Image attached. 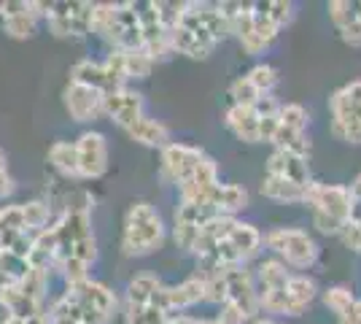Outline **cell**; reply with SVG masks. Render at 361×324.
I'll use <instances>...</instances> for the list:
<instances>
[{
    "mask_svg": "<svg viewBox=\"0 0 361 324\" xmlns=\"http://www.w3.org/2000/svg\"><path fill=\"white\" fill-rule=\"evenodd\" d=\"M167 227L159 211L146 200H137L127 208L124 232H121V251L127 257H149L165 244Z\"/></svg>",
    "mask_w": 361,
    "mask_h": 324,
    "instance_id": "cell-1",
    "label": "cell"
},
{
    "mask_svg": "<svg viewBox=\"0 0 361 324\" xmlns=\"http://www.w3.org/2000/svg\"><path fill=\"white\" fill-rule=\"evenodd\" d=\"M302 205L310 208L313 227L321 235H340L350 216V192L345 184H324V181H310Z\"/></svg>",
    "mask_w": 361,
    "mask_h": 324,
    "instance_id": "cell-2",
    "label": "cell"
},
{
    "mask_svg": "<svg viewBox=\"0 0 361 324\" xmlns=\"http://www.w3.org/2000/svg\"><path fill=\"white\" fill-rule=\"evenodd\" d=\"M262 244H264V235L256 230L251 222H240V219H235V222H232V227H229V232H226L224 241L213 248L205 260H200V265H202V270H200V273L245 265L248 260H254L256 254L262 251Z\"/></svg>",
    "mask_w": 361,
    "mask_h": 324,
    "instance_id": "cell-3",
    "label": "cell"
},
{
    "mask_svg": "<svg viewBox=\"0 0 361 324\" xmlns=\"http://www.w3.org/2000/svg\"><path fill=\"white\" fill-rule=\"evenodd\" d=\"M57 232V265L68 257L92 265L97 260V241L92 232V219L87 208H71L54 227Z\"/></svg>",
    "mask_w": 361,
    "mask_h": 324,
    "instance_id": "cell-4",
    "label": "cell"
},
{
    "mask_svg": "<svg viewBox=\"0 0 361 324\" xmlns=\"http://www.w3.org/2000/svg\"><path fill=\"white\" fill-rule=\"evenodd\" d=\"M264 246L275 254V260H281L286 268H294V270L313 268L321 254L316 238L302 227H275L264 235Z\"/></svg>",
    "mask_w": 361,
    "mask_h": 324,
    "instance_id": "cell-5",
    "label": "cell"
},
{
    "mask_svg": "<svg viewBox=\"0 0 361 324\" xmlns=\"http://www.w3.org/2000/svg\"><path fill=\"white\" fill-rule=\"evenodd\" d=\"M331 136L350 146H361V78L348 81L329 97Z\"/></svg>",
    "mask_w": 361,
    "mask_h": 324,
    "instance_id": "cell-6",
    "label": "cell"
},
{
    "mask_svg": "<svg viewBox=\"0 0 361 324\" xmlns=\"http://www.w3.org/2000/svg\"><path fill=\"white\" fill-rule=\"evenodd\" d=\"M310 114L300 103H281L278 108V127L272 133V146L281 152H291L310 160V138H307Z\"/></svg>",
    "mask_w": 361,
    "mask_h": 324,
    "instance_id": "cell-7",
    "label": "cell"
},
{
    "mask_svg": "<svg viewBox=\"0 0 361 324\" xmlns=\"http://www.w3.org/2000/svg\"><path fill=\"white\" fill-rule=\"evenodd\" d=\"M49 30L60 38H81L92 32V3H44Z\"/></svg>",
    "mask_w": 361,
    "mask_h": 324,
    "instance_id": "cell-8",
    "label": "cell"
},
{
    "mask_svg": "<svg viewBox=\"0 0 361 324\" xmlns=\"http://www.w3.org/2000/svg\"><path fill=\"white\" fill-rule=\"evenodd\" d=\"M224 287H226V297H224L226 306H232V308L238 311L243 316V322H254L256 313H259L254 270H248L245 265L224 268Z\"/></svg>",
    "mask_w": 361,
    "mask_h": 324,
    "instance_id": "cell-9",
    "label": "cell"
},
{
    "mask_svg": "<svg viewBox=\"0 0 361 324\" xmlns=\"http://www.w3.org/2000/svg\"><path fill=\"white\" fill-rule=\"evenodd\" d=\"M137 16H140V32H143V49L154 62L165 60L167 54H173L170 47V28L162 19L157 3H146V6H135Z\"/></svg>",
    "mask_w": 361,
    "mask_h": 324,
    "instance_id": "cell-10",
    "label": "cell"
},
{
    "mask_svg": "<svg viewBox=\"0 0 361 324\" xmlns=\"http://www.w3.org/2000/svg\"><path fill=\"white\" fill-rule=\"evenodd\" d=\"M202 157H205L202 149L170 140L165 149H162V176H165L170 184H176L180 189V186L195 176V170L202 162Z\"/></svg>",
    "mask_w": 361,
    "mask_h": 324,
    "instance_id": "cell-11",
    "label": "cell"
},
{
    "mask_svg": "<svg viewBox=\"0 0 361 324\" xmlns=\"http://www.w3.org/2000/svg\"><path fill=\"white\" fill-rule=\"evenodd\" d=\"M78 160V179H100L108 170V140L103 133H81L73 143Z\"/></svg>",
    "mask_w": 361,
    "mask_h": 324,
    "instance_id": "cell-12",
    "label": "cell"
},
{
    "mask_svg": "<svg viewBox=\"0 0 361 324\" xmlns=\"http://www.w3.org/2000/svg\"><path fill=\"white\" fill-rule=\"evenodd\" d=\"M68 292L73 294L75 300L90 311L92 316H94L100 324L111 322V319H114V313H116V306H119V300H116L114 289L106 287V284H100V281H92V278H87V281H81V284L71 287Z\"/></svg>",
    "mask_w": 361,
    "mask_h": 324,
    "instance_id": "cell-13",
    "label": "cell"
},
{
    "mask_svg": "<svg viewBox=\"0 0 361 324\" xmlns=\"http://www.w3.org/2000/svg\"><path fill=\"white\" fill-rule=\"evenodd\" d=\"M103 97H106V92L75 84V81H71L62 92L65 108H68L73 122H94L97 116H103Z\"/></svg>",
    "mask_w": 361,
    "mask_h": 324,
    "instance_id": "cell-14",
    "label": "cell"
},
{
    "mask_svg": "<svg viewBox=\"0 0 361 324\" xmlns=\"http://www.w3.org/2000/svg\"><path fill=\"white\" fill-rule=\"evenodd\" d=\"M103 114H108L114 122L119 124L121 130H127L130 124H135L143 114H146V103H143V95L133 92V90H114L106 92L103 97Z\"/></svg>",
    "mask_w": 361,
    "mask_h": 324,
    "instance_id": "cell-15",
    "label": "cell"
},
{
    "mask_svg": "<svg viewBox=\"0 0 361 324\" xmlns=\"http://www.w3.org/2000/svg\"><path fill=\"white\" fill-rule=\"evenodd\" d=\"M267 176H278V179H286L297 186H310L313 176H310V160L300 155H291V152H281L275 149L270 157H267V168H264Z\"/></svg>",
    "mask_w": 361,
    "mask_h": 324,
    "instance_id": "cell-16",
    "label": "cell"
},
{
    "mask_svg": "<svg viewBox=\"0 0 361 324\" xmlns=\"http://www.w3.org/2000/svg\"><path fill=\"white\" fill-rule=\"evenodd\" d=\"M200 303H205V276L202 273L189 276L176 287H165V311L170 316L195 308Z\"/></svg>",
    "mask_w": 361,
    "mask_h": 324,
    "instance_id": "cell-17",
    "label": "cell"
},
{
    "mask_svg": "<svg viewBox=\"0 0 361 324\" xmlns=\"http://www.w3.org/2000/svg\"><path fill=\"white\" fill-rule=\"evenodd\" d=\"M331 25L337 28L340 38L348 47H361V3L350 0H331L326 6Z\"/></svg>",
    "mask_w": 361,
    "mask_h": 324,
    "instance_id": "cell-18",
    "label": "cell"
},
{
    "mask_svg": "<svg viewBox=\"0 0 361 324\" xmlns=\"http://www.w3.org/2000/svg\"><path fill=\"white\" fill-rule=\"evenodd\" d=\"M213 219V214L208 208H202V205H189V203H178V208H176V227H173V238H176V244L180 248H186V251H192L197 241V232L200 227Z\"/></svg>",
    "mask_w": 361,
    "mask_h": 324,
    "instance_id": "cell-19",
    "label": "cell"
},
{
    "mask_svg": "<svg viewBox=\"0 0 361 324\" xmlns=\"http://www.w3.org/2000/svg\"><path fill=\"white\" fill-rule=\"evenodd\" d=\"M248 203H251V198H248V189L245 186L221 184L219 181V186L213 189L208 203H205V208L213 216H232V219H238V214L248 208Z\"/></svg>",
    "mask_w": 361,
    "mask_h": 324,
    "instance_id": "cell-20",
    "label": "cell"
},
{
    "mask_svg": "<svg viewBox=\"0 0 361 324\" xmlns=\"http://www.w3.org/2000/svg\"><path fill=\"white\" fill-rule=\"evenodd\" d=\"M224 124L243 143H262V119L256 116L254 108L229 106L224 114Z\"/></svg>",
    "mask_w": 361,
    "mask_h": 324,
    "instance_id": "cell-21",
    "label": "cell"
},
{
    "mask_svg": "<svg viewBox=\"0 0 361 324\" xmlns=\"http://www.w3.org/2000/svg\"><path fill=\"white\" fill-rule=\"evenodd\" d=\"M318 284L307 273H291L286 284V297H288V316H302L305 311L313 306L318 297Z\"/></svg>",
    "mask_w": 361,
    "mask_h": 324,
    "instance_id": "cell-22",
    "label": "cell"
},
{
    "mask_svg": "<svg viewBox=\"0 0 361 324\" xmlns=\"http://www.w3.org/2000/svg\"><path fill=\"white\" fill-rule=\"evenodd\" d=\"M133 140H137L140 146H149V149H165L170 143V130L167 124H162L159 119H151V116H140L135 124H130L124 130Z\"/></svg>",
    "mask_w": 361,
    "mask_h": 324,
    "instance_id": "cell-23",
    "label": "cell"
},
{
    "mask_svg": "<svg viewBox=\"0 0 361 324\" xmlns=\"http://www.w3.org/2000/svg\"><path fill=\"white\" fill-rule=\"evenodd\" d=\"M38 16H44V3H27L22 11H16L11 16H3V32L8 38L25 41V38H30L32 32H35Z\"/></svg>",
    "mask_w": 361,
    "mask_h": 324,
    "instance_id": "cell-24",
    "label": "cell"
},
{
    "mask_svg": "<svg viewBox=\"0 0 361 324\" xmlns=\"http://www.w3.org/2000/svg\"><path fill=\"white\" fill-rule=\"evenodd\" d=\"M288 276H291V270H288L281 260H275V257L262 260L254 270L256 294L259 292H281V289H286Z\"/></svg>",
    "mask_w": 361,
    "mask_h": 324,
    "instance_id": "cell-25",
    "label": "cell"
},
{
    "mask_svg": "<svg viewBox=\"0 0 361 324\" xmlns=\"http://www.w3.org/2000/svg\"><path fill=\"white\" fill-rule=\"evenodd\" d=\"M0 306L8 316H16V319H30L35 313H44V306L30 300L16 284H0Z\"/></svg>",
    "mask_w": 361,
    "mask_h": 324,
    "instance_id": "cell-26",
    "label": "cell"
},
{
    "mask_svg": "<svg viewBox=\"0 0 361 324\" xmlns=\"http://www.w3.org/2000/svg\"><path fill=\"white\" fill-rule=\"evenodd\" d=\"M305 192L307 186H297L286 181V179H278V176H267L262 179V198H267L272 203H286V205H302L305 200Z\"/></svg>",
    "mask_w": 361,
    "mask_h": 324,
    "instance_id": "cell-27",
    "label": "cell"
},
{
    "mask_svg": "<svg viewBox=\"0 0 361 324\" xmlns=\"http://www.w3.org/2000/svg\"><path fill=\"white\" fill-rule=\"evenodd\" d=\"M49 162L54 165L57 173L68 176V179H78V160H75V146L68 140H57L49 149Z\"/></svg>",
    "mask_w": 361,
    "mask_h": 324,
    "instance_id": "cell-28",
    "label": "cell"
},
{
    "mask_svg": "<svg viewBox=\"0 0 361 324\" xmlns=\"http://www.w3.org/2000/svg\"><path fill=\"white\" fill-rule=\"evenodd\" d=\"M71 81L106 92V73H103V65H100V62H94V60L75 62L73 71H71Z\"/></svg>",
    "mask_w": 361,
    "mask_h": 324,
    "instance_id": "cell-29",
    "label": "cell"
},
{
    "mask_svg": "<svg viewBox=\"0 0 361 324\" xmlns=\"http://www.w3.org/2000/svg\"><path fill=\"white\" fill-rule=\"evenodd\" d=\"M103 65V73H106V92H114V90H124V84L130 81L127 78V68H124V52L121 49H114L106 57Z\"/></svg>",
    "mask_w": 361,
    "mask_h": 324,
    "instance_id": "cell-30",
    "label": "cell"
},
{
    "mask_svg": "<svg viewBox=\"0 0 361 324\" xmlns=\"http://www.w3.org/2000/svg\"><path fill=\"white\" fill-rule=\"evenodd\" d=\"M16 287L27 294L30 300L44 306V294H46V289H49V270H46V268H30L27 276L22 278Z\"/></svg>",
    "mask_w": 361,
    "mask_h": 324,
    "instance_id": "cell-31",
    "label": "cell"
},
{
    "mask_svg": "<svg viewBox=\"0 0 361 324\" xmlns=\"http://www.w3.org/2000/svg\"><path fill=\"white\" fill-rule=\"evenodd\" d=\"M30 270V263L25 257H16L11 251H0V276H3V284H19L22 278L27 276Z\"/></svg>",
    "mask_w": 361,
    "mask_h": 324,
    "instance_id": "cell-32",
    "label": "cell"
},
{
    "mask_svg": "<svg viewBox=\"0 0 361 324\" xmlns=\"http://www.w3.org/2000/svg\"><path fill=\"white\" fill-rule=\"evenodd\" d=\"M256 6L262 8V14L267 16L278 30H283L294 19V3H288V0H264V3H256Z\"/></svg>",
    "mask_w": 361,
    "mask_h": 324,
    "instance_id": "cell-33",
    "label": "cell"
},
{
    "mask_svg": "<svg viewBox=\"0 0 361 324\" xmlns=\"http://www.w3.org/2000/svg\"><path fill=\"white\" fill-rule=\"evenodd\" d=\"M340 238H343V244H345L350 251L361 254V200H353V205H350V216H348Z\"/></svg>",
    "mask_w": 361,
    "mask_h": 324,
    "instance_id": "cell-34",
    "label": "cell"
},
{
    "mask_svg": "<svg viewBox=\"0 0 361 324\" xmlns=\"http://www.w3.org/2000/svg\"><path fill=\"white\" fill-rule=\"evenodd\" d=\"M245 78H248V81H251L262 95H272V90H275V87H278V81H281L278 71H275L272 65H267V62L254 65V68L245 73Z\"/></svg>",
    "mask_w": 361,
    "mask_h": 324,
    "instance_id": "cell-35",
    "label": "cell"
},
{
    "mask_svg": "<svg viewBox=\"0 0 361 324\" xmlns=\"http://www.w3.org/2000/svg\"><path fill=\"white\" fill-rule=\"evenodd\" d=\"M321 300H324V306L334 313V316H343L350 306H353V292L348 289V287H343V284H337V287H329V289H324L321 292Z\"/></svg>",
    "mask_w": 361,
    "mask_h": 324,
    "instance_id": "cell-36",
    "label": "cell"
},
{
    "mask_svg": "<svg viewBox=\"0 0 361 324\" xmlns=\"http://www.w3.org/2000/svg\"><path fill=\"white\" fill-rule=\"evenodd\" d=\"M229 97H232V106L254 108L256 100L262 97V92H259L245 76H238L235 81H232V87H229Z\"/></svg>",
    "mask_w": 361,
    "mask_h": 324,
    "instance_id": "cell-37",
    "label": "cell"
},
{
    "mask_svg": "<svg viewBox=\"0 0 361 324\" xmlns=\"http://www.w3.org/2000/svg\"><path fill=\"white\" fill-rule=\"evenodd\" d=\"M22 219H25V227L27 232H41L49 224V205L41 200L22 203Z\"/></svg>",
    "mask_w": 361,
    "mask_h": 324,
    "instance_id": "cell-38",
    "label": "cell"
},
{
    "mask_svg": "<svg viewBox=\"0 0 361 324\" xmlns=\"http://www.w3.org/2000/svg\"><path fill=\"white\" fill-rule=\"evenodd\" d=\"M124 68H127V78H146L154 68V60L146 54V49H133V52H124Z\"/></svg>",
    "mask_w": 361,
    "mask_h": 324,
    "instance_id": "cell-39",
    "label": "cell"
},
{
    "mask_svg": "<svg viewBox=\"0 0 361 324\" xmlns=\"http://www.w3.org/2000/svg\"><path fill=\"white\" fill-rule=\"evenodd\" d=\"M60 270H62V276H65V281H68V287H75V284H81V281L90 278V265L81 263V260H75V257L62 260Z\"/></svg>",
    "mask_w": 361,
    "mask_h": 324,
    "instance_id": "cell-40",
    "label": "cell"
},
{
    "mask_svg": "<svg viewBox=\"0 0 361 324\" xmlns=\"http://www.w3.org/2000/svg\"><path fill=\"white\" fill-rule=\"evenodd\" d=\"M337 324H361V297L353 300V306L343 316H337Z\"/></svg>",
    "mask_w": 361,
    "mask_h": 324,
    "instance_id": "cell-41",
    "label": "cell"
},
{
    "mask_svg": "<svg viewBox=\"0 0 361 324\" xmlns=\"http://www.w3.org/2000/svg\"><path fill=\"white\" fill-rule=\"evenodd\" d=\"M14 189H16V181L8 176V170H0V200L8 198V195H14Z\"/></svg>",
    "mask_w": 361,
    "mask_h": 324,
    "instance_id": "cell-42",
    "label": "cell"
},
{
    "mask_svg": "<svg viewBox=\"0 0 361 324\" xmlns=\"http://www.w3.org/2000/svg\"><path fill=\"white\" fill-rule=\"evenodd\" d=\"M173 324H221L219 319H197V316H186V313H176Z\"/></svg>",
    "mask_w": 361,
    "mask_h": 324,
    "instance_id": "cell-43",
    "label": "cell"
},
{
    "mask_svg": "<svg viewBox=\"0 0 361 324\" xmlns=\"http://www.w3.org/2000/svg\"><path fill=\"white\" fill-rule=\"evenodd\" d=\"M348 192H350V200H361V173L348 184Z\"/></svg>",
    "mask_w": 361,
    "mask_h": 324,
    "instance_id": "cell-44",
    "label": "cell"
},
{
    "mask_svg": "<svg viewBox=\"0 0 361 324\" xmlns=\"http://www.w3.org/2000/svg\"><path fill=\"white\" fill-rule=\"evenodd\" d=\"M27 324H49V319H46V311H44V313H35V316H30V319H27Z\"/></svg>",
    "mask_w": 361,
    "mask_h": 324,
    "instance_id": "cell-45",
    "label": "cell"
},
{
    "mask_svg": "<svg viewBox=\"0 0 361 324\" xmlns=\"http://www.w3.org/2000/svg\"><path fill=\"white\" fill-rule=\"evenodd\" d=\"M0 324H27V319H16V316H6Z\"/></svg>",
    "mask_w": 361,
    "mask_h": 324,
    "instance_id": "cell-46",
    "label": "cell"
},
{
    "mask_svg": "<svg viewBox=\"0 0 361 324\" xmlns=\"http://www.w3.org/2000/svg\"><path fill=\"white\" fill-rule=\"evenodd\" d=\"M251 324H281V322H275V319H267V316H256Z\"/></svg>",
    "mask_w": 361,
    "mask_h": 324,
    "instance_id": "cell-47",
    "label": "cell"
},
{
    "mask_svg": "<svg viewBox=\"0 0 361 324\" xmlns=\"http://www.w3.org/2000/svg\"><path fill=\"white\" fill-rule=\"evenodd\" d=\"M0 170H6V152L0 149Z\"/></svg>",
    "mask_w": 361,
    "mask_h": 324,
    "instance_id": "cell-48",
    "label": "cell"
},
{
    "mask_svg": "<svg viewBox=\"0 0 361 324\" xmlns=\"http://www.w3.org/2000/svg\"><path fill=\"white\" fill-rule=\"evenodd\" d=\"M0 251H3V238H0Z\"/></svg>",
    "mask_w": 361,
    "mask_h": 324,
    "instance_id": "cell-49",
    "label": "cell"
}]
</instances>
